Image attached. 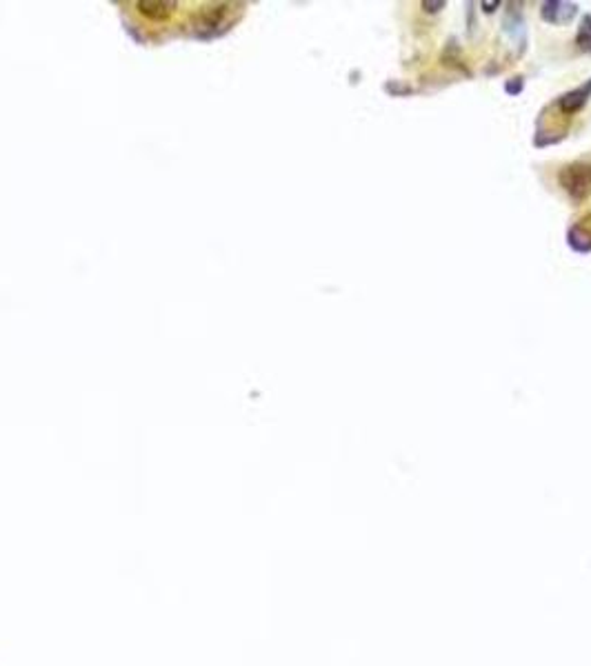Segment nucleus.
I'll return each instance as SVG.
<instances>
[{
    "label": "nucleus",
    "instance_id": "nucleus-2",
    "mask_svg": "<svg viewBox=\"0 0 591 666\" xmlns=\"http://www.w3.org/2000/svg\"><path fill=\"white\" fill-rule=\"evenodd\" d=\"M578 45L583 49H591V18H585L580 36H578Z\"/></svg>",
    "mask_w": 591,
    "mask_h": 666
},
{
    "label": "nucleus",
    "instance_id": "nucleus-1",
    "mask_svg": "<svg viewBox=\"0 0 591 666\" xmlns=\"http://www.w3.org/2000/svg\"><path fill=\"white\" fill-rule=\"evenodd\" d=\"M589 91H591V83H587L583 89H578L576 94H567V96H564V98L560 100V107H562L564 111H576L578 107H580V104H585V100H587L585 96L589 94Z\"/></svg>",
    "mask_w": 591,
    "mask_h": 666
}]
</instances>
